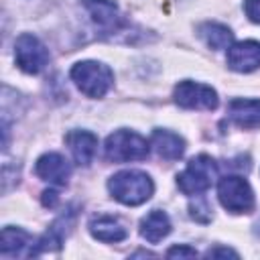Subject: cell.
<instances>
[{
  "mask_svg": "<svg viewBox=\"0 0 260 260\" xmlns=\"http://www.w3.org/2000/svg\"><path fill=\"white\" fill-rule=\"evenodd\" d=\"M108 189L116 201L124 205H140L150 199L154 183L142 171H120L110 177Z\"/></svg>",
  "mask_w": 260,
  "mask_h": 260,
  "instance_id": "cell-1",
  "label": "cell"
},
{
  "mask_svg": "<svg viewBox=\"0 0 260 260\" xmlns=\"http://www.w3.org/2000/svg\"><path fill=\"white\" fill-rule=\"evenodd\" d=\"M71 79L87 98H104L114 85V73L100 61H79L71 67Z\"/></svg>",
  "mask_w": 260,
  "mask_h": 260,
  "instance_id": "cell-2",
  "label": "cell"
},
{
  "mask_svg": "<svg viewBox=\"0 0 260 260\" xmlns=\"http://www.w3.org/2000/svg\"><path fill=\"white\" fill-rule=\"evenodd\" d=\"M215 179L217 162L207 154H199L187 162L183 173L177 175V185L185 195H201L215 183Z\"/></svg>",
  "mask_w": 260,
  "mask_h": 260,
  "instance_id": "cell-3",
  "label": "cell"
},
{
  "mask_svg": "<svg viewBox=\"0 0 260 260\" xmlns=\"http://www.w3.org/2000/svg\"><path fill=\"white\" fill-rule=\"evenodd\" d=\"M150 152V144L146 138L132 130H116L106 138L104 154L110 162H128V160H144Z\"/></svg>",
  "mask_w": 260,
  "mask_h": 260,
  "instance_id": "cell-4",
  "label": "cell"
},
{
  "mask_svg": "<svg viewBox=\"0 0 260 260\" xmlns=\"http://www.w3.org/2000/svg\"><path fill=\"white\" fill-rule=\"evenodd\" d=\"M217 197L230 213H250L254 209V191L244 177H221L217 183Z\"/></svg>",
  "mask_w": 260,
  "mask_h": 260,
  "instance_id": "cell-5",
  "label": "cell"
},
{
  "mask_svg": "<svg viewBox=\"0 0 260 260\" xmlns=\"http://www.w3.org/2000/svg\"><path fill=\"white\" fill-rule=\"evenodd\" d=\"M14 61L18 65V69H22L24 73L37 75L47 67L49 51L35 35L22 32L14 43Z\"/></svg>",
  "mask_w": 260,
  "mask_h": 260,
  "instance_id": "cell-6",
  "label": "cell"
},
{
  "mask_svg": "<svg viewBox=\"0 0 260 260\" xmlns=\"http://www.w3.org/2000/svg\"><path fill=\"white\" fill-rule=\"evenodd\" d=\"M175 102L185 110H215L219 104L217 91L211 85L197 81H179L175 85Z\"/></svg>",
  "mask_w": 260,
  "mask_h": 260,
  "instance_id": "cell-7",
  "label": "cell"
},
{
  "mask_svg": "<svg viewBox=\"0 0 260 260\" xmlns=\"http://www.w3.org/2000/svg\"><path fill=\"white\" fill-rule=\"evenodd\" d=\"M83 6L102 32H118L124 26V18L114 0H83Z\"/></svg>",
  "mask_w": 260,
  "mask_h": 260,
  "instance_id": "cell-8",
  "label": "cell"
},
{
  "mask_svg": "<svg viewBox=\"0 0 260 260\" xmlns=\"http://www.w3.org/2000/svg\"><path fill=\"white\" fill-rule=\"evenodd\" d=\"M228 67L238 73H250L260 67V43L240 41L228 49Z\"/></svg>",
  "mask_w": 260,
  "mask_h": 260,
  "instance_id": "cell-9",
  "label": "cell"
},
{
  "mask_svg": "<svg viewBox=\"0 0 260 260\" xmlns=\"http://www.w3.org/2000/svg\"><path fill=\"white\" fill-rule=\"evenodd\" d=\"M35 173L51 185L65 187L69 181V175H71V167L59 152H47V154L37 158Z\"/></svg>",
  "mask_w": 260,
  "mask_h": 260,
  "instance_id": "cell-10",
  "label": "cell"
},
{
  "mask_svg": "<svg viewBox=\"0 0 260 260\" xmlns=\"http://www.w3.org/2000/svg\"><path fill=\"white\" fill-rule=\"evenodd\" d=\"M65 142L71 150L73 160L81 167H87L98 152V136L89 130H71L65 136Z\"/></svg>",
  "mask_w": 260,
  "mask_h": 260,
  "instance_id": "cell-11",
  "label": "cell"
},
{
  "mask_svg": "<svg viewBox=\"0 0 260 260\" xmlns=\"http://www.w3.org/2000/svg\"><path fill=\"white\" fill-rule=\"evenodd\" d=\"M35 240L28 232L20 228L6 225L0 236V252L4 256H32Z\"/></svg>",
  "mask_w": 260,
  "mask_h": 260,
  "instance_id": "cell-12",
  "label": "cell"
},
{
  "mask_svg": "<svg viewBox=\"0 0 260 260\" xmlns=\"http://www.w3.org/2000/svg\"><path fill=\"white\" fill-rule=\"evenodd\" d=\"M228 118L240 128L260 126V100H244V98L232 100L228 104Z\"/></svg>",
  "mask_w": 260,
  "mask_h": 260,
  "instance_id": "cell-13",
  "label": "cell"
},
{
  "mask_svg": "<svg viewBox=\"0 0 260 260\" xmlns=\"http://www.w3.org/2000/svg\"><path fill=\"white\" fill-rule=\"evenodd\" d=\"M150 146L154 148V152L167 160H179L185 152V140L171 132V130H160L156 128L150 136Z\"/></svg>",
  "mask_w": 260,
  "mask_h": 260,
  "instance_id": "cell-14",
  "label": "cell"
},
{
  "mask_svg": "<svg viewBox=\"0 0 260 260\" xmlns=\"http://www.w3.org/2000/svg\"><path fill=\"white\" fill-rule=\"evenodd\" d=\"M171 232V219L162 209H152L142 221H140V236L150 242L156 244L162 238H167Z\"/></svg>",
  "mask_w": 260,
  "mask_h": 260,
  "instance_id": "cell-15",
  "label": "cell"
},
{
  "mask_svg": "<svg viewBox=\"0 0 260 260\" xmlns=\"http://www.w3.org/2000/svg\"><path fill=\"white\" fill-rule=\"evenodd\" d=\"M89 234L100 242H122L126 238V228L110 215H98L89 221Z\"/></svg>",
  "mask_w": 260,
  "mask_h": 260,
  "instance_id": "cell-16",
  "label": "cell"
},
{
  "mask_svg": "<svg viewBox=\"0 0 260 260\" xmlns=\"http://www.w3.org/2000/svg\"><path fill=\"white\" fill-rule=\"evenodd\" d=\"M199 35L205 41V45L209 49L221 51V49H230L234 45V35L232 30L221 24V22H203L199 26Z\"/></svg>",
  "mask_w": 260,
  "mask_h": 260,
  "instance_id": "cell-17",
  "label": "cell"
},
{
  "mask_svg": "<svg viewBox=\"0 0 260 260\" xmlns=\"http://www.w3.org/2000/svg\"><path fill=\"white\" fill-rule=\"evenodd\" d=\"M244 12L252 22L260 24V0H244Z\"/></svg>",
  "mask_w": 260,
  "mask_h": 260,
  "instance_id": "cell-18",
  "label": "cell"
},
{
  "mask_svg": "<svg viewBox=\"0 0 260 260\" xmlns=\"http://www.w3.org/2000/svg\"><path fill=\"white\" fill-rule=\"evenodd\" d=\"M167 256L169 258H195L197 256V250L195 248H189V246H173V248H169V252H167Z\"/></svg>",
  "mask_w": 260,
  "mask_h": 260,
  "instance_id": "cell-19",
  "label": "cell"
},
{
  "mask_svg": "<svg viewBox=\"0 0 260 260\" xmlns=\"http://www.w3.org/2000/svg\"><path fill=\"white\" fill-rule=\"evenodd\" d=\"M211 209H209V205L205 203V201H201V205L197 207V205H191V215L197 219V221H209L211 219V213H209Z\"/></svg>",
  "mask_w": 260,
  "mask_h": 260,
  "instance_id": "cell-20",
  "label": "cell"
},
{
  "mask_svg": "<svg viewBox=\"0 0 260 260\" xmlns=\"http://www.w3.org/2000/svg\"><path fill=\"white\" fill-rule=\"evenodd\" d=\"M217 256H232V258H238V252L232 250V248H211L207 252V258H217Z\"/></svg>",
  "mask_w": 260,
  "mask_h": 260,
  "instance_id": "cell-21",
  "label": "cell"
},
{
  "mask_svg": "<svg viewBox=\"0 0 260 260\" xmlns=\"http://www.w3.org/2000/svg\"><path fill=\"white\" fill-rule=\"evenodd\" d=\"M43 205L45 207H55L57 205V193L55 191H45L43 193Z\"/></svg>",
  "mask_w": 260,
  "mask_h": 260,
  "instance_id": "cell-22",
  "label": "cell"
}]
</instances>
